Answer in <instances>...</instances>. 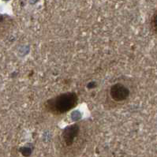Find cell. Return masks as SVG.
Instances as JSON below:
<instances>
[{"label":"cell","instance_id":"obj_1","mask_svg":"<svg viewBox=\"0 0 157 157\" xmlns=\"http://www.w3.org/2000/svg\"><path fill=\"white\" fill-rule=\"evenodd\" d=\"M78 96L75 93H65L59 94L45 102L46 111L54 115H61L76 107Z\"/></svg>","mask_w":157,"mask_h":157},{"label":"cell","instance_id":"obj_2","mask_svg":"<svg viewBox=\"0 0 157 157\" xmlns=\"http://www.w3.org/2000/svg\"><path fill=\"white\" fill-rule=\"evenodd\" d=\"M82 130L78 124L67 127L61 135V144L65 150L70 151L72 148H78L80 144Z\"/></svg>","mask_w":157,"mask_h":157},{"label":"cell","instance_id":"obj_4","mask_svg":"<svg viewBox=\"0 0 157 157\" xmlns=\"http://www.w3.org/2000/svg\"><path fill=\"white\" fill-rule=\"evenodd\" d=\"M150 25H151V29H152V31L157 33V10L153 13L152 17H151Z\"/></svg>","mask_w":157,"mask_h":157},{"label":"cell","instance_id":"obj_3","mask_svg":"<svg viewBox=\"0 0 157 157\" xmlns=\"http://www.w3.org/2000/svg\"><path fill=\"white\" fill-rule=\"evenodd\" d=\"M131 91L127 84L116 82L110 86L108 89V97L115 104H122L126 102L130 96Z\"/></svg>","mask_w":157,"mask_h":157},{"label":"cell","instance_id":"obj_5","mask_svg":"<svg viewBox=\"0 0 157 157\" xmlns=\"http://www.w3.org/2000/svg\"><path fill=\"white\" fill-rule=\"evenodd\" d=\"M2 21H3V17H2V15H0V23L2 22Z\"/></svg>","mask_w":157,"mask_h":157}]
</instances>
